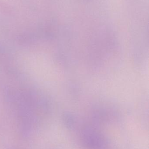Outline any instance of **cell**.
<instances>
[{"instance_id":"6da1fadb","label":"cell","mask_w":149,"mask_h":149,"mask_svg":"<svg viewBox=\"0 0 149 149\" xmlns=\"http://www.w3.org/2000/svg\"><path fill=\"white\" fill-rule=\"evenodd\" d=\"M94 134H87L84 139L85 147L89 149H98L100 146L99 138Z\"/></svg>"}]
</instances>
